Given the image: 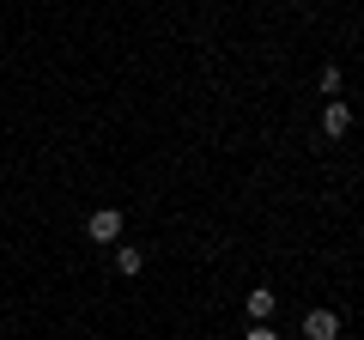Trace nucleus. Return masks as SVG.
<instances>
[{"instance_id": "obj_1", "label": "nucleus", "mask_w": 364, "mask_h": 340, "mask_svg": "<svg viewBox=\"0 0 364 340\" xmlns=\"http://www.w3.org/2000/svg\"><path fill=\"white\" fill-rule=\"evenodd\" d=\"M85 237H91V243H116V237H122V213L116 207H97L85 219Z\"/></svg>"}, {"instance_id": "obj_2", "label": "nucleus", "mask_w": 364, "mask_h": 340, "mask_svg": "<svg viewBox=\"0 0 364 340\" xmlns=\"http://www.w3.org/2000/svg\"><path fill=\"white\" fill-rule=\"evenodd\" d=\"M304 340H340V316L334 310H310L304 316Z\"/></svg>"}, {"instance_id": "obj_3", "label": "nucleus", "mask_w": 364, "mask_h": 340, "mask_svg": "<svg viewBox=\"0 0 364 340\" xmlns=\"http://www.w3.org/2000/svg\"><path fill=\"white\" fill-rule=\"evenodd\" d=\"M346 128H352V104H346V97H334V104L322 110V134H328V140H340Z\"/></svg>"}, {"instance_id": "obj_4", "label": "nucleus", "mask_w": 364, "mask_h": 340, "mask_svg": "<svg viewBox=\"0 0 364 340\" xmlns=\"http://www.w3.org/2000/svg\"><path fill=\"white\" fill-rule=\"evenodd\" d=\"M243 310H249V322H267V316H273V292H267V286H255V292L243 298Z\"/></svg>"}, {"instance_id": "obj_5", "label": "nucleus", "mask_w": 364, "mask_h": 340, "mask_svg": "<svg viewBox=\"0 0 364 340\" xmlns=\"http://www.w3.org/2000/svg\"><path fill=\"white\" fill-rule=\"evenodd\" d=\"M116 267H122V274H140V267H146V255H140V249H128V243H122V249H116Z\"/></svg>"}, {"instance_id": "obj_6", "label": "nucleus", "mask_w": 364, "mask_h": 340, "mask_svg": "<svg viewBox=\"0 0 364 340\" xmlns=\"http://www.w3.org/2000/svg\"><path fill=\"white\" fill-rule=\"evenodd\" d=\"M316 85H322V92H328V97H334V92H340V85H346V79H340V67H322V79H316Z\"/></svg>"}, {"instance_id": "obj_7", "label": "nucleus", "mask_w": 364, "mask_h": 340, "mask_svg": "<svg viewBox=\"0 0 364 340\" xmlns=\"http://www.w3.org/2000/svg\"><path fill=\"white\" fill-rule=\"evenodd\" d=\"M243 340H279V334H273L267 322H249V334H243Z\"/></svg>"}]
</instances>
